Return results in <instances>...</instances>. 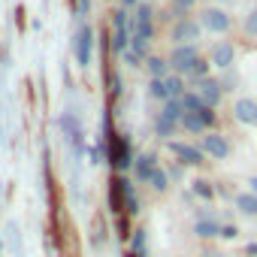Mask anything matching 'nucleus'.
I'll return each mask as SVG.
<instances>
[{"mask_svg": "<svg viewBox=\"0 0 257 257\" xmlns=\"http://www.w3.org/2000/svg\"><path fill=\"white\" fill-rule=\"evenodd\" d=\"M131 28H134V37L152 43V37H155V10H152L149 4H140V7H137V16H134V22H131Z\"/></svg>", "mask_w": 257, "mask_h": 257, "instance_id": "obj_1", "label": "nucleus"}, {"mask_svg": "<svg viewBox=\"0 0 257 257\" xmlns=\"http://www.w3.org/2000/svg\"><path fill=\"white\" fill-rule=\"evenodd\" d=\"M200 31H203V28H200V22H194V19H188V16H185V19H176V25H173V34H170V37H173V43H176V46H194V43L200 40Z\"/></svg>", "mask_w": 257, "mask_h": 257, "instance_id": "obj_2", "label": "nucleus"}, {"mask_svg": "<svg viewBox=\"0 0 257 257\" xmlns=\"http://www.w3.org/2000/svg\"><path fill=\"white\" fill-rule=\"evenodd\" d=\"M197 58H200V55H197V46H176L167 61H170V70H173L176 76H188Z\"/></svg>", "mask_w": 257, "mask_h": 257, "instance_id": "obj_3", "label": "nucleus"}, {"mask_svg": "<svg viewBox=\"0 0 257 257\" xmlns=\"http://www.w3.org/2000/svg\"><path fill=\"white\" fill-rule=\"evenodd\" d=\"M91 49H94V31L88 25H82L79 34H76V61H79V67L91 64Z\"/></svg>", "mask_w": 257, "mask_h": 257, "instance_id": "obj_4", "label": "nucleus"}, {"mask_svg": "<svg viewBox=\"0 0 257 257\" xmlns=\"http://www.w3.org/2000/svg\"><path fill=\"white\" fill-rule=\"evenodd\" d=\"M197 94H200V100H203V106H209V109H215L218 103H221V94H224V88H221V82L218 79H200L197 82Z\"/></svg>", "mask_w": 257, "mask_h": 257, "instance_id": "obj_5", "label": "nucleus"}, {"mask_svg": "<svg viewBox=\"0 0 257 257\" xmlns=\"http://www.w3.org/2000/svg\"><path fill=\"white\" fill-rule=\"evenodd\" d=\"M200 28H206L209 34H224V31L230 28V16H227L224 10H203Z\"/></svg>", "mask_w": 257, "mask_h": 257, "instance_id": "obj_6", "label": "nucleus"}, {"mask_svg": "<svg viewBox=\"0 0 257 257\" xmlns=\"http://www.w3.org/2000/svg\"><path fill=\"white\" fill-rule=\"evenodd\" d=\"M209 61H212L218 70H230L233 61H236V49H233V43H215L212 52H209Z\"/></svg>", "mask_w": 257, "mask_h": 257, "instance_id": "obj_7", "label": "nucleus"}, {"mask_svg": "<svg viewBox=\"0 0 257 257\" xmlns=\"http://www.w3.org/2000/svg\"><path fill=\"white\" fill-rule=\"evenodd\" d=\"M203 152L215 161H224V158H230V143L221 134H209V137H203Z\"/></svg>", "mask_w": 257, "mask_h": 257, "instance_id": "obj_8", "label": "nucleus"}, {"mask_svg": "<svg viewBox=\"0 0 257 257\" xmlns=\"http://www.w3.org/2000/svg\"><path fill=\"white\" fill-rule=\"evenodd\" d=\"M170 152H173L182 164H188V167H200V164H203V149H194V146H188V143H170Z\"/></svg>", "mask_w": 257, "mask_h": 257, "instance_id": "obj_9", "label": "nucleus"}, {"mask_svg": "<svg viewBox=\"0 0 257 257\" xmlns=\"http://www.w3.org/2000/svg\"><path fill=\"white\" fill-rule=\"evenodd\" d=\"M233 115H236V121H242V124H257V100H251V97L236 100Z\"/></svg>", "mask_w": 257, "mask_h": 257, "instance_id": "obj_10", "label": "nucleus"}, {"mask_svg": "<svg viewBox=\"0 0 257 257\" xmlns=\"http://www.w3.org/2000/svg\"><path fill=\"white\" fill-rule=\"evenodd\" d=\"M155 170H158V161H155V155H143V158L137 161V167H134V173H137V182H152Z\"/></svg>", "mask_w": 257, "mask_h": 257, "instance_id": "obj_11", "label": "nucleus"}, {"mask_svg": "<svg viewBox=\"0 0 257 257\" xmlns=\"http://www.w3.org/2000/svg\"><path fill=\"white\" fill-rule=\"evenodd\" d=\"M146 70L152 79H167L170 76V61L167 58H146Z\"/></svg>", "mask_w": 257, "mask_h": 257, "instance_id": "obj_12", "label": "nucleus"}, {"mask_svg": "<svg viewBox=\"0 0 257 257\" xmlns=\"http://www.w3.org/2000/svg\"><path fill=\"white\" fill-rule=\"evenodd\" d=\"M194 233H197L200 239H212V236H218V233H221V227H218V221H212V218H203V221H197Z\"/></svg>", "mask_w": 257, "mask_h": 257, "instance_id": "obj_13", "label": "nucleus"}, {"mask_svg": "<svg viewBox=\"0 0 257 257\" xmlns=\"http://www.w3.org/2000/svg\"><path fill=\"white\" fill-rule=\"evenodd\" d=\"M179 103H182V112H200V109H203V100H200L197 91H185V94L179 97Z\"/></svg>", "mask_w": 257, "mask_h": 257, "instance_id": "obj_14", "label": "nucleus"}, {"mask_svg": "<svg viewBox=\"0 0 257 257\" xmlns=\"http://www.w3.org/2000/svg\"><path fill=\"white\" fill-rule=\"evenodd\" d=\"M236 209L242 212V215H257V197L248 191V194H239L236 197Z\"/></svg>", "mask_w": 257, "mask_h": 257, "instance_id": "obj_15", "label": "nucleus"}, {"mask_svg": "<svg viewBox=\"0 0 257 257\" xmlns=\"http://www.w3.org/2000/svg\"><path fill=\"white\" fill-rule=\"evenodd\" d=\"M179 124L185 127V131H191V134H203V131H206L197 112H182V121H179Z\"/></svg>", "mask_w": 257, "mask_h": 257, "instance_id": "obj_16", "label": "nucleus"}, {"mask_svg": "<svg viewBox=\"0 0 257 257\" xmlns=\"http://www.w3.org/2000/svg\"><path fill=\"white\" fill-rule=\"evenodd\" d=\"M161 118H164V121H173V124H179V121H182V103H179V100H167V103H164V112H161Z\"/></svg>", "mask_w": 257, "mask_h": 257, "instance_id": "obj_17", "label": "nucleus"}, {"mask_svg": "<svg viewBox=\"0 0 257 257\" xmlns=\"http://www.w3.org/2000/svg\"><path fill=\"white\" fill-rule=\"evenodd\" d=\"M149 94H152L155 100H164V103L173 100V97H170V88H167L164 79H152V82H149Z\"/></svg>", "mask_w": 257, "mask_h": 257, "instance_id": "obj_18", "label": "nucleus"}, {"mask_svg": "<svg viewBox=\"0 0 257 257\" xmlns=\"http://www.w3.org/2000/svg\"><path fill=\"white\" fill-rule=\"evenodd\" d=\"M124 212H131V215H137V212H140V200H137V194H134V185H131V182H124Z\"/></svg>", "mask_w": 257, "mask_h": 257, "instance_id": "obj_19", "label": "nucleus"}, {"mask_svg": "<svg viewBox=\"0 0 257 257\" xmlns=\"http://www.w3.org/2000/svg\"><path fill=\"white\" fill-rule=\"evenodd\" d=\"M164 82H167V88H170V97H173V100H179V97L185 94V82H182V76H176V73H173V76H167Z\"/></svg>", "mask_w": 257, "mask_h": 257, "instance_id": "obj_20", "label": "nucleus"}, {"mask_svg": "<svg viewBox=\"0 0 257 257\" xmlns=\"http://www.w3.org/2000/svg\"><path fill=\"white\" fill-rule=\"evenodd\" d=\"M188 76H194V79H197V82H200V79H206V76H209V61H203V58H197V61H194V67H191V73H188Z\"/></svg>", "mask_w": 257, "mask_h": 257, "instance_id": "obj_21", "label": "nucleus"}, {"mask_svg": "<svg viewBox=\"0 0 257 257\" xmlns=\"http://www.w3.org/2000/svg\"><path fill=\"white\" fill-rule=\"evenodd\" d=\"M194 194L203 197V200H212V197H215V188H212L206 179H200V182H194Z\"/></svg>", "mask_w": 257, "mask_h": 257, "instance_id": "obj_22", "label": "nucleus"}, {"mask_svg": "<svg viewBox=\"0 0 257 257\" xmlns=\"http://www.w3.org/2000/svg\"><path fill=\"white\" fill-rule=\"evenodd\" d=\"M112 22H115V34H127V13L124 10H118L112 16Z\"/></svg>", "mask_w": 257, "mask_h": 257, "instance_id": "obj_23", "label": "nucleus"}, {"mask_svg": "<svg viewBox=\"0 0 257 257\" xmlns=\"http://www.w3.org/2000/svg\"><path fill=\"white\" fill-rule=\"evenodd\" d=\"M179 124H173V121H164V118H158V137H173V131H176Z\"/></svg>", "mask_w": 257, "mask_h": 257, "instance_id": "obj_24", "label": "nucleus"}, {"mask_svg": "<svg viewBox=\"0 0 257 257\" xmlns=\"http://www.w3.org/2000/svg\"><path fill=\"white\" fill-rule=\"evenodd\" d=\"M152 188H155V191H167V173H164V170H155V176H152Z\"/></svg>", "mask_w": 257, "mask_h": 257, "instance_id": "obj_25", "label": "nucleus"}, {"mask_svg": "<svg viewBox=\"0 0 257 257\" xmlns=\"http://www.w3.org/2000/svg\"><path fill=\"white\" fill-rule=\"evenodd\" d=\"M197 115H200V121H203V127H206V131H209V127H212V124H215V112H212L209 106H203V109H200Z\"/></svg>", "mask_w": 257, "mask_h": 257, "instance_id": "obj_26", "label": "nucleus"}, {"mask_svg": "<svg viewBox=\"0 0 257 257\" xmlns=\"http://www.w3.org/2000/svg\"><path fill=\"white\" fill-rule=\"evenodd\" d=\"M245 31H248L251 37L257 34V10H251V13H248V19H245Z\"/></svg>", "mask_w": 257, "mask_h": 257, "instance_id": "obj_27", "label": "nucleus"}, {"mask_svg": "<svg viewBox=\"0 0 257 257\" xmlns=\"http://www.w3.org/2000/svg\"><path fill=\"white\" fill-rule=\"evenodd\" d=\"M173 7H176L179 19H185V10H191V7H194V0H173Z\"/></svg>", "mask_w": 257, "mask_h": 257, "instance_id": "obj_28", "label": "nucleus"}, {"mask_svg": "<svg viewBox=\"0 0 257 257\" xmlns=\"http://www.w3.org/2000/svg\"><path fill=\"white\" fill-rule=\"evenodd\" d=\"M121 58H124V64H127V67H137V64H143V58H137L131 49H127V52H121Z\"/></svg>", "mask_w": 257, "mask_h": 257, "instance_id": "obj_29", "label": "nucleus"}, {"mask_svg": "<svg viewBox=\"0 0 257 257\" xmlns=\"http://www.w3.org/2000/svg\"><path fill=\"white\" fill-rule=\"evenodd\" d=\"M221 239H236L239 236V230H236V224H227V227H221V233H218Z\"/></svg>", "mask_w": 257, "mask_h": 257, "instance_id": "obj_30", "label": "nucleus"}, {"mask_svg": "<svg viewBox=\"0 0 257 257\" xmlns=\"http://www.w3.org/2000/svg\"><path fill=\"white\" fill-rule=\"evenodd\" d=\"M88 10H91V0H76V16H79V19L88 16Z\"/></svg>", "mask_w": 257, "mask_h": 257, "instance_id": "obj_31", "label": "nucleus"}, {"mask_svg": "<svg viewBox=\"0 0 257 257\" xmlns=\"http://www.w3.org/2000/svg\"><path fill=\"white\" fill-rule=\"evenodd\" d=\"M248 185H251V194H254V197H257V179H251V182H248Z\"/></svg>", "mask_w": 257, "mask_h": 257, "instance_id": "obj_32", "label": "nucleus"}, {"mask_svg": "<svg viewBox=\"0 0 257 257\" xmlns=\"http://www.w3.org/2000/svg\"><path fill=\"white\" fill-rule=\"evenodd\" d=\"M124 7H140V0H124Z\"/></svg>", "mask_w": 257, "mask_h": 257, "instance_id": "obj_33", "label": "nucleus"}, {"mask_svg": "<svg viewBox=\"0 0 257 257\" xmlns=\"http://www.w3.org/2000/svg\"><path fill=\"white\" fill-rule=\"evenodd\" d=\"M212 257H224V254H212Z\"/></svg>", "mask_w": 257, "mask_h": 257, "instance_id": "obj_34", "label": "nucleus"}]
</instances>
